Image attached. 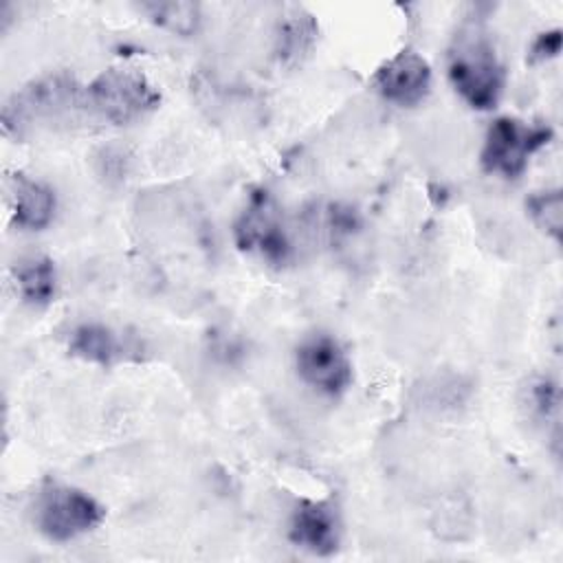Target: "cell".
<instances>
[{"instance_id":"1","label":"cell","mask_w":563,"mask_h":563,"mask_svg":"<svg viewBox=\"0 0 563 563\" xmlns=\"http://www.w3.org/2000/svg\"><path fill=\"white\" fill-rule=\"evenodd\" d=\"M449 81L475 110H490L504 92V68L479 22H466L449 48Z\"/></svg>"},{"instance_id":"2","label":"cell","mask_w":563,"mask_h":563,"mask_svg":"<svg viewBox=\"0 0 563 563\" xmlns=\"http://www.w3.org/2000/svg\"><path fill=\"white\" fill-rule=\"evenodd\" d=\"M86 112L114 123H132L161 103V92L141 73L132 68H108L84 86Z\"/></svg>"},{"instance_id":"3","label":"cell","mask_w":563,"mask_h":563,"mask_svg":"<svg viewBox=\"0 0 563 563\" xmlns=\"http://www.w3.org/2000/svg\"><path fill=\"white\" fill-rule=\"evenodd\" d=\"M75 112H86L84 86L70 75L57 73L31 81L18 92L2 112L4 130L15 128V134L33 121H59Z\"/></svg>"},{"instance_id":"4","label":"cell","mask_w":563,"mask_h":563,"mask_svg":"<svg viewBox=\"0 0 563 563\" xmlns=\"http://www.w3.org/2000/svg\"><path fill=\"white\" fill-rule=\"evenodd\" d=\"M552 134L550 125H528L512 117L495 119L479 154L484 172L519 178L526 172L530 156L545 147Z\"/></svg>"},{"instance_id":"5","label":"cell","mask_w":563,"mask_h":563,"mask_svg":"<svg viewBox=\"0 0 563 563\" xmlns=\"http://www.w3.org/2000/svg\"><path fill=\"white\" fill-rule=\"evenodd\" d=\"M106 517L103 506L88 493L51 484L37 499V528L51 541L64 543L95 530Z\"/></svg>"},{"instance_id":"6","label":"cell","mask_w":563,"mask_h":563,"mask_svg":"<svg viewBox=\"0 0 563 563\" xmlns=\"http://www.w3.org/2000/svg\"><path fill=\"white\" fill-rule=\"evenodd\" d=\"M233 235L242 251L260 253L273 264H284L290 255V242L279 209L266 189H255L251 194L249 205L235 220Z\"/></svg>"},{"instance_id":"7","label":"cell","mask_w":563,"mask_h":563,"mask_svg":"<svg viewBox=\"0 0 563 563\" xmlns=\"http://www.w3.org/2000/svg\"><path fill=\"white\" fill-rule=\"evenodd\" d=\"M295 363L301 380L325 396H341L352 383V363L330 334L319 332L303 339L297 347Z\"/></svg>"},{"instance_id":"8","label":"cell","mask_w":563,"mask_h":563,"mask_svg":"<svg viewBox=\"0 0 563 563\" xmlns=\"http://www.w3.org/2000/svg\"><path fill=\"white\" fill-rule=\"evenodd\" d=\"M372 84L383 99L409 108L429 95L431 68L422 55L405 48L374 73Z\"/></svg>"},{"instance_id":"9","label":"cell","mask_w":563,"mask_h":563,"mask_svg":"<svg viewBox=\"0 0 563 563\" xmlns=\"http://www.w3.org/2000/svg\"><path fill=\"white\" fill-rule=\"evenodd\" d=\"M339 515L328 501H299L292 510L288 539L317 556H330L339 548Z\"/></svg>"},{"instance_id":"10","label":"cell","mask_w":563,"mask_h":563,"mask_svg":"<svg viewBox=\"0 0 563 563\" xmlns=\"http://www.w3.org/2000/svg\"><path fill=\"white\" fill-rule=\"evenodd\" d=\"M13 222L26 231H40L51 224L55 213V194L48 185L24 174L11 178Z\"/></svg>"},{"instance_id":"11","label":"cell","mask_w":563,"mask_h":563,"mask_svg":"<svg viewBox=\"0 0 563 563\" xmlns=\"http://www.w3.org/2000/svg\"><path fill=\"white\" fill-rule=\"evenodd\" d=\"M317 22L308 11L299 7L290 9L275 31V55L279 64L286 68L301 64L317 42Z\"/></svg>"},{"instance_id":"12","label":"cell","mask_w":563,"mask_h":563,"mask_svg":"<svg viewBox=\"0 0 563 563\" xmlns=\"http://www.w3.org/2000/svg\"><path fill=\"white\" fill-rule=\"evenodd\" d=\"M70 354L95 363V365H112L121 356V345L117 334L101 323H81L73 330L70 343H68Z\"/></svg>"},{"instance_id":"13","label":"cell","mask_w":563,"mask_h":563,"mask_svg":"<svg viewBox=\"0 0 563 563\" xmlns=\"http://www.w3.org/2000/svg\"><path fill=\"white\" fill-rule=\"evenodd\" d=\"M15 284L20 288V297L33 306L44 308L53 301L57 290L55 266L48 257H31L13 268Z\"/></svg>"},{"instance_id":"14","label":"cell","mask_w":563,"mask_h":563,"mask_svg":"<svg viewBox=\"0 0 563 563\" xmlns=\"http://www.w3.org/2000/svg\"><path fill=\"white\" fill-rule=\"evenodd\" d=\"M154 24L176 33V35H194L200 26V4L198 2H185V0H172V2H143L139 7Z\"/></svg>"},{"instance_id":"15","label":"cell","mask_w":563,"mask_h":563,"mask_svg":"<svg viewBox=\"0 0 563 563\" xmlns=\"http://www.w3.org/2000/svg\"><path fill=\"white\" fill-rule=\"evenodd\" d=\"M530 218L534 220L537 227H541L548 235L554 240L561 238V224H563V205H561V194L559 189L552 191H541L528 198L526 202Z\"/></svg>"},{"instance_id":"16","label":"cell","mask_w":563,"mask_h":563,"mask_svg":"<svg viewBox=\"0 0 563 563\" xmlns=\"http://www.w3.org/2000/svg\"><path fill=\"white\" fill-rule=\"evenodd\" d=\"M530 398H532V407L541 418H550L552 413H556L559 409V389L552 380L541 378L539 383L532 385L530 389Z\"/></svg>"},{"instance_id":"17","label":"cell","mask_w":563,"mask_h":563,"mask_svg":"<svg viewBox=\"0 0 563 563\" xmlns=\"http://www.w3.org/2000/svg\"><path fill=\"white\" fill-rule=\"evenodd\" d=\"M559 51H561V29H552V31L539 33V37L530 48V59L534 62L550 59V57H556Z\"/></svg>"}]
</instances>
